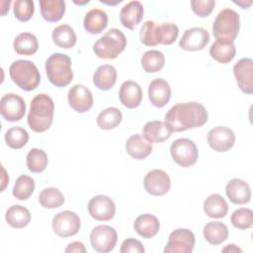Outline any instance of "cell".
Returning a JSON list of instances; mask_svg holds the SVG:
<instances>
[{
    "label": "cell",
    "instance_id": "ee69618b",
    "mask_svg": "<svg viewBox=\"0 0 253 253\" xmlns=\"http://www.w3.org/2000/svg\"><path fill=\"white\" fill-rule=\"evenodd\" d=\"M215 5L214 0H192L191 8L193 12L202 18L208 17L213 10Z\"/></svg>",
    "mask_w": 253,
    "mask_h": 253
},
{
    "label": "cell",
    "instance_id": "83f0119b",
    "mask_svg": "<svg viewBox=\"0 0 253 253\" xmlns=\"http://www.w3.org/2000/svg\"><path fill=\"white\" fill-rule=\"evenodd\" d=\"M40 9L42 17L49 23L59 21L65 13V2L63 0H41Z\"/></svg>",
    "mask_w": 253,
    "mask_h": 253
},
{
    "label": "cell",
    "instance_id": "ac0fdd59",
    "mask_svg": "<svg viewBox=\"0 0 253 253\" xmlns=\"http://www.w3.org/2000/svg\"><path fill=\"white\" fill-rule=\"evenodd\" d=\"M171 98V87L163 78L153 79L148 86V99L156 108L165 107Z\"/></svg>",
    "mask_w": 253,
    "mask_h": 253
},
{
    "label": "cell",
    "instance_id": "d6986e66",
    "mask_svg": "<svg viewBox=\"0 0 253 253\" xmlns=\"http://www.w3.org/2000/svg\"><path fill=\"white\" fill-rule=\"evenodd\" d=\"M225 194L235 205H244L251 199V189L247 182L239 178L229 180L225 186Z\"/></svg>",
    "mask_w": 253,
    "mask_h": 253
},
{
    "label": "cell",
    "instance_id": "d6a6232c",
    "mask_svg": "<svg viewBox=\"0 0 253 253\" xmlns=\"http://www.w3.org/2000/svg\"><path fill=\"white\" fill-rule=\"evenodd\" d=\"M123 120L122 112L116 107H109L97 116L96 123L99 128L109 130L117 127Z\"/></svg>",
    "mask_w": 253,
    "mask_h": 253
},
{
    "label": "cell",
    "instance_id": "e575fe53",
    "mask_svg": "<svg viewBox=\"0 0 253 253\" xmlns=\"http://www.w3.org/2000/svg\"><path fill=\"white\" fill-rule=\"evenodd\" d=\"M141 67L147 73H155L160 71L165 63L164 54L157 49L146 50L140 59Z\"/></svg>",
    "mask_w": 253,
    "mask_h": 253
},
{
    "label": "cell",
    "instance_id": "4dcf8cb0",
    "mask_svg": "<svg viewBox=\"0 0 253 253\" xmlns=\"http://www.w3.org/2000/svg\"><path fill=\"white\" fill-rule=\"evenodd\" d=\"M52 42L61 48H71L76 43V34L69 25H59L53 29L51 34Z\"/></svg>",
    "mask_w": 253,
    "mask_h": 253
},
{
    "label": "cell",
    "instance_id": "3957f363",
    "mask_svg": "<svg viewBox=\"0 0 253 253\" xmlns=\"http://www.w3.org/2000/svg\"><path fill=\"white\" fill-rule=\"evenodd\" d=\"M239 29V14L230 8L220 10L212 24L213 37L222 43H233L238 36Z\"/></svg>",
    "mask_w": 253,
    "mask_h": 253
},
{
    "label": "cell",
    "instance_id": "c3c4849f",
    "mask_svg": "<svg viewBox=\"0 0 253 253\" xmlns=\"http://www.w3.org/2000/svg\"><path fill=\"white\" fill-rule=\"evenodd\" d=\"M233 3L240 6L242 9H247L252 4V1H247V2L246 1H233Z\"/></svg>",
    "mask_w": 253,
    "mask_h": 253
},
{
    "label": "cell",
    "instance_id": "6da1fadb",
    "mask_svg": "<svg viewBox=\"0 0 253 253\" xmlns=\"http://www.w3.org/2000/svg\"><path fill=\"white\" fill-rule=\"evenodd\" d=\"M207 109L198 102L178 103L165 114L164 122L172 131L180 132L203 126L208 122Z\"/></svg>",
    "mask_w": 253,
    "mask_h": 253
},
{
    "label": "cell",
    "instance_id": "e0dca14e",
    "mask_svg": "<svg viewBox=\"0 0 253 253\" xmlns=\"http://www.w3.org/2000/svg\"><path fill=\"white\" fill-rule=\"evenodd\" d=\"M233 74L239 89L245 94L253 93V60L250 57L239 59L233 65Z\"/></svg>",
    "mask_w": 253,
    "mask_h": 253
},
{
    "label": "cell",
    "instance_id": "f35d334b",
    "mask_svg": "<svg viewBox=\"0 0 253 253\" xmlns=\"http://www.w3.org/2000/svg\"><path fill=\"white\" fill-rule=\"evenodd\" d=\"M5 142L6 144L13 149H20L24 147L29 141L28 131L21 126L10 127L5 132Z\"/></svg>",
    "mask_w": 253,
    "mask_h": 253
},
{
    "label": "cell",
    "instance_id": "9c48e42d",
    "mask_svg": "<svg viewBox=\"0 0 253 253\" xmlns=\"http://www.w3.org/2000/svg\"><path fill=\"white\" fill-rule=\"evenodd\" d=\"M52 230L59 237H70L78 233L81 222L78 214L71 211H63L56 213L51 221Z\"/></svg>",
    "mask_w": 253,
    "mask_h": 253
},
{
    "label": "cell",
    "instance_id": "1f68e13d",
    "mask_svg": "<svg viewBox=\"0 0 253 253\" xmlns=\"http://www.w3.org/2000/svg\"><path fill=\"white\" fill-rule=\"evenodd\" d=\"M13 46L18 54L33 55L39 49V41L35 35L25 32L15 38Z\"/></svg>",
    "mask_w": 253,
    "mask_h": 253
},
{
    "label": "cell",
    "instance_id": "5bb4252c",
    "mask_svg": "<svg viewBox=\"0 0 253 253\" xmlns=\"http://www.w3.org/2000/svg\"><path fill=\"white\" fill-rule=\"evenodd\" d=\"M143 186L145 191L152 196H164L170 190V177L162 169H153L144 176Z\"/></svg>",
    "mask_w": 253,
    "mask_h": 253
},
{
    "label": "cell",
    "instance_id": "7c38bea8",
    "mask_svg": "<svg viewBox=\"0 0 253 253\" xmlns=\"http://www.w3.org/2000/svg\"><path fill=\"white\" fill-rule=\"evenodd\" d=\"M207 140L211 149L216 152H226L235 143L233 130L224 126H218L209 130Z\"/></svg>",
    "mask_w": 253,
    "mask_h": 253
},
{
    "label": "cell",
    "instance_id": "2e32d148",
    "mask_svg": "<svg viewBox=\"0 0 253 253\" xmlns=\"http://www.w3.org/2000/svg\"><path fill=\"white\" fill-rule=\"evenodd\" d=\"M67 101L71 109L80 114L88 112L94 102L92 92L82 84H75L69 89Z\"/></svg>",
    "mask_w": 253,
    "mask_h": 253
},
{
    "label": "cell",
    "instance_id": "44dd1931",
    "mask_svg": "<svg viewBox=\"0 0 253 253\" xmlns=\"http://www.w3.org/2000/svg\"><path fill=\"white\" fill-rule=\"evenodd\" d=\"M143 13V5L139 1H130L121 9V24L126 29L132 30L142 20Z\"/></svg>",
    "mask_w": 253,
    "mask_h": 253
},
{
    "label": "cell",
    "instance_id": "b9f144b4",
    "mask_svg": "<svg viewBox=\"0 0 253 253\" xmlns=\"http://www.w3.org/2000/svg\"><path fill=\"white\" fill-rule=\"evenodd\" d=\"M13 12L17 20L27 22L34 15L35 3L33 0H16L13 3Z\"/></svg>",
    "mask_w": 253,
    "mask_h": 253
},
{
    "label": "cell",
    "instance_id": "277c9868",
    "mask_svg": "<svg viewBox=\"0 0 253 253\" xmlns=\"http://www.w3.org/2000/svg\"><path fill=\"white\" fill-rule=\"evenodd\" d=\"M71 58L64 53H52L45 61V73L55 87H65L73 79Z\"/></svg>",
    "mask_w": 253,
    "mask_h": 253
},
{
    "label": "cell",
    "instance_id": "5b68a950",
    "mask_svg": "<svg viewBox=\"0 0 253 253\" xmlns=\"http://www.w3.org/2000/svg\"><path fill=\"white\" fill-rule=\"evenodd\" d=\"M12 81L24 91L35 90L41 82V74L36 64L31 60L18 59L9 67Z\"/></svg>",
    "mask_w": 253,
    "mask_h": 253
},
{
    "label": "cell",
    "instance_id": "60d3db41",
    "mask_svg": "<svg viewBox=\"0 0 253 253\" xmlns=\"http://www.w3.org/2000/svg\"><path fill=\"white\" fill-rule=\"evenodd\" d=\"M230 221L238 229H248L253 225V211L248 208H239L232 212Z\"/></svg>",
    "mask_w": 253,
    "mask_h": 253
},
{
    "label": "cell",
    "instance_id": "f546056e",
    "mask_svg": "<svg viewBox=\"0 0 253 253\" xmlns=\"http://www.w3.org/2000/svg\"><path fill=\"white\" fill-rule=\"evenodd\" d=\"M203 234L210 244L218 245L227 239L228 228L223 222L210 221L204 226Z\"/></svg>",
    "mask_w": 253,
    "mask_h": 253
},
{
    "label": "cell",
    "instance_id": "484cf974",
    "mask_svg": "<svg viewBox=\"0 0 253 253\" xmlns=\"http://www.w3.org/2000/svg\"><path fill=\"white\" fill-rule=\"evenodd\" d=\"M117 69L111 64L100 65L93 74V84L100 90L108 91L117 82Z\"/></svg>",
    "mask_w": 253,
    "mask_h": 253
},
{
    "label": "cell",
    "instance_id": "d4e9b609",
    "mask_svg": "<svg viewBox=\"0 0 253 253\" xmlns=\"http://www.w3.org/2000/svg\"><path fill=\"white\" fill-rule=\"evenodd\" d=\"M108 21L109 18L105 11L94 8L86 13L83 20V27L87 33L97 35L107 28Z\"/></svg>",
    "mask_w": 253,
    "mask_h": 253
},
{
    "label": "cell",
    "instance_id": "bcb514c9",
    "mask_svg": "<svg viewBox=\"0 0 253 253\" xmlns=\"http://www.w3.org/2000/svg\"><path fill=\"white\" fill-rule=\"evenodd\" d=\"M65 252L66 253H71V252H75V253H85L86 252V248L84 246V244L80 241H74L71 242L67 245V247L65 248Z\"/></svg>",
    "mask_w": 253,
    "mask_h": 253
},
{
    "label": "cell",
    "instance_id": "8d00e7d4",
    "mask_svg": "<svg viewBox=\"0 0 253 253\" xmlns=\"http://www.w3.org/2000/svg\"><path fill=\"white\" fill-rule=\"evenodd\" d=\"M35 181L31 176L21 175L17 178L15 182L12 194L16 199L20 201H25L32 196L35 191Z\"/></svg>",
    "mask_w": 253,
    "mask_h": 253
},
{
    "label": "cell",
    "instance_id": "f6af8a7d",
    "mask_svg": "<svg viewBox=\"0 0 253 253\" xmlns=\"http://www.w3.org/2000/svg\"><path fill=\"white\" fill-rule=\"evenodd\" d=\"M121 253H144L145 249L142 243L135 238H126L120 248Z\"/></svg>",
    "mask_w": 253,
    "mask_h": 253
},
{
    "label": "cell",
    "instance_id": "ab89813d",
    "mask_svg": "<svg viewBox=\"0 0 253 253\" xmlns=\"http://www.w3.org/2000/svg\"><path fill=\"white\" fill-rule=\"evenodd\" d=\"M140 42L147 46H155L158 42V24L154 21H146L140 28Z\"/></svg>",
    "mask_w": 253,
    "mask_h": 253
},
{
    "label": "cell",
    "instance_id": "4316f807",
    "mask_svg": "<svg viewBox=\"0 0 253 253\" xmlns=\"http://www.w3.org/2000/svg\"><path fill=\"white\" fill-rule=\"evenodd\" d=\"M204 211L211 218H222L228 212V205L219 194L210 195L204 202Z\"/></svg>",
    "mask_w": 253,
    "mask_h": 253
},
{
    "label": "cell",
    "instance_id": "7402d4cb",
    "mask_svg": "<svg viewBox=\"0 0 253 253\" xmlns=\"http://www.w3.org/2000/svg\"><path fill=\"white\" fill-rule=\"evenodd\" d=\"M171 128L162 121L147 122L143 128L142 134L144 138L150 143H160L168 139L172 134Z\"/></svg>",
    "mask_w": 253,
    "mask_h": 253
},
{
    "label": "cell",
    "instance_id": "7a4b0ae2",
    "mask_svg": "<svg viewBox=\"0 0 253 253\" xmlns=\"http://www.w3.org/2000/svg\"><path fill=\"white\" fill-rule=\"evenodd\" d=\"M54 114L53 100L44 93L35 96L30 105L28 114V125L36 132L47 130L52 123Z\"/></svg>",
    "mask_w": 253,
    "mask_h": 253
},
{
    "label": "cell",
    "instance_id": "f907efd6",
    "mask_svg": "<svg viewBox=\"0 0 253 253\" xmlns=\"http://www.w3.org/2000/svg\"><path fill=\"white\" fill-rule=\"evenodd\" d=\"M74 3H75V4H78V5H84V4L89 3V0H86V1H84V2H77V1H74Z\"/></svg>",
    "mask_w": 253,
    "mask_h": 253
},
{
    "label": "cell",
    "instance_id": "ffe728a7",
    "mask_svg": "<svg viewBox=\"0 0 253 253\" xmlns=\"http://www.w3.org/2000/svg\"><path fill=\"white\" fill-rule=\"evenodd\" d=\"M142 89L138 83L132 80L125 81L119 91V98L121 103L128 108L134 109L138 107L142 101Z\"/></svg>",
    "mask_w": 253,
    "mask_h": 253
},
{
    "label": "cell",
    "instance_id": "7bdbcfd3",
    "mask_svg": "<svg viewBox=\"0 0 253 253\" xmlns=\"http://www.w3.org/2000/svg\"><path fill=\"white\" fill-rule=\"evenodd\" d=\"M179 29L174 23H161L158 25V42L161 44H172L178 38Z\"/></svg>",
    "mask_w": 253,
    "mask_h": 253
},
{
    "label": "cell",
    "instance_id": "ba28073f",
    "mask_svg": "<svg viewBox=\"0 0 253 253\" xmlns=\"http://www.w3.org/2000/svg\"><path fill=\"white\" fill-rule=\"evenodd\" d=\"M118 233L110 225H97L90 232V243L92 248L99 253L111 252L117 244Z\"/></svg>",
    "mask_w": 253,
    "mask_h": 253
},
{
    "label": "cell",
    "instance_id": "d590c367",
    "mask_svg": "<svg viewBox=\"0 0 253 253\" xmlns=\"http://www.w3.org/2000/svg\"><path fill=\"white\" fill-rule=\"evenodd\" d=\"M39 203L44 209L59 208L64 203V196L57 188H45L39 194Z\"/></svg>",
    "mask_w": 253,
    "mask_h": 253
},
{
    "label": "cell",
    "instance_id": "30bf717a",
    "mask_svg": "<svg viewBox=\"0 0 253 253\" xmlns=\"http://www.w3.org/2000/svg\"><path fill=\"white\" fill-rule=\"evenodd\" d=\"M195 246V235L188 228H177L168 237L164 253H191Z\"/></svg>",
    "mask_w": 253,
    "mask_h": 253
},
{
    "label": "cell",
    "instance_id": "681fc988",
    "mask_svg": "<svg viewBox=\"0 0 253 253\" xmlns=\"http://www.w3.org/2000/svg\"><path fill=\"white\" fill-rule=\"evenodd\" d=\"M101 3H105V4H108V5H116L118 3H121L122 0H118L117 2H109V1H106V0H100Z\"/></svg>",
    "mask_w": 253,
    "mask_h": 253
},
{
    "label": "cell",
    "instance_id": "74e56055",
    "mask_svg": "<svg viewBox=\"0 0 253 253\" xmlns=\"http://www.w3.org/2000/svg\"><path fill=\"white\" fill-rule=\"evenodd\" d=\"M27 167L33 173H41L45 170L48 158L44 150L40 148H32L27 155Z\"/></svg>",
    "mask_w": 253,
    "mask_h": 253
},
{
    "label": "cell",
    "instance_id": "4fadbf2b",
    "mask_svg": "<svg viewBox=\"0 0 253 253\" xmlns=\"http://www.w3.org/2000/svg\"><path fill=\"white\" fill-rule=\"evenodd\" d=\"M89 214L98 221H107L112 219L116 213V205L114 201L106 195H97L88 202Z\"/></svg>",
    "mask_w": 253,
    "mask_h": 253
},
{
    "label": "cell",
    "instance_id": "8fae6325",
    "mask_svg": "<svg viewBox=\"0 0 253 253\" xmlns=\"http://www.w3.org/2000/svg\"><path fill=\"white\" fill-rule=\"evenodd\" d=\"M26 113L24 99L15 93L5 94L0 100V114L8 122L20 121Z\"/></svg>",
    "mask_w": 253,
    "mask_h": 253
},
{
    "label": "cell",
    "instance_id": "9a60e30c",
    "mask_svg": "<svg viewBox=\"0 0 253 253\" xmlns=\"http://www.w3.org/2000/svg\"><path fill=\"white\" fill-rule=\"evenodd\" d=\"M210 42L209 32L202 27H194L187 29L181 40L179 41V46L183 50L198 51L204 49Z\"/></svg>",
    "mask_w": 253,
    "mask_h": 253
},
{
    "label": "cell",
    "instance_id": "836d02e7",
    "mask_svg": "<svg viewBox=\"0 0 253 253\" xmlns=\"http://www.w3.org/2000/svg\"><path fill=\"white\" fill-rule=\"evenodd\" d=\"M210 54L215 61L225 64L234 58L236 48L234 43H222L215 41L210 47Z\"/></svg>",
    "mask_w": 253,
    "mask_h": 253
},
{
    "label": "cell",
    "instance_id": "8992f818",
    "mask_svg": "<svg viewBox=\"0 0 253 253\" xmlns=\"http://www.w3.org/2000/svg\"><path fill=\"white\" fill-rule=\"evenodd\" d=\"M126 46V38L119 29H111L98 39L94 45L95 55L103 59H114L121 54Z\"/></svg>",
    "mask_w": 253,
    "mask_h": 253
},
{
    "label": "cell",
    "instance_id": "7dc6e473",
    "mask_svg": "<svg viewBox=\"0 0 253 253\" xmlns=\"http://www.w3.org/2000/svg\"><path fill=\"white\" fill-rule=\"evenodd\" d=\"M242 252V250L238 247V246H236L235 244H233V243H231V244H228L226 247H224L223 249H222V252Z\"/></svg>",
    "mask_w": 253,
    "mask_h": 253
},
{
    "label": "cell",
    "instance_id": "cb8c5ba5",
    "mask_svg": "<svg viewBox=\"0 0 253 253\" xmlns=\"http://www.w3.org/2000/svg\"><path fill=\"white\" fill-rule=\"evenodd\" d=\"M133 228L138 235L145 239H149L158 233L160 222L155 215L150 213H142L135 218Z\"/></svg>",
    "mask_w": 253,
    "mask_h": 253
},
{
    "label": "cell",
    "instance_id": "603a6c76",
    "mask_svg": "<svg viewBox=\"0 0 253 253\" xmlns=\"http://www.w3.org/2000/svg\"><path fill=\"white\" fill-rule=\"evenodd\" d=\"M152 143L147 141L143 135L135 133L129 136L126 142V150L135 160L145 159L152 152Z\"/></svg>",
    "mask_w": 253,
    "mask_h": 253
},
{
    "label": "cell",
    "instance_id": "52a82bcc",
    "mask_svg": "<svg viewBox=\"0 0 253 253\" xmlns=\"http://www.w3.org/2000/svg\"><path fill=\"white\" fill-rule=\"evenodd\" d=\"M170 154L172 159L181 167L193 166L199 158L196 143L189 138H178L171 143Z\"/></svg>",
    "mask_w": 253,
    "mask_h": 253
},
{
    "label": "cell",
    "instance_id": "f1b7e54d",
    "mask_svg": "<svg viewBox=\"0 0 253 253\" xmlns=\"http://www.w3.org/2000/svg\"><path fill=\"white\" fill-rule=\"evenodd\" d=\"M5 220L13 228H24L31 221V212L21 205H14L6 211Z\"/></svg>",
    "mask_w": 253,
    "mask_h": 253
}]
</instances>
